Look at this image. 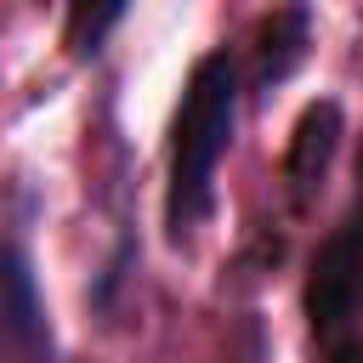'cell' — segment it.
I'll return each mask as SVG.
<instances>
[{
    "label": "cell",
    "mask_w": 363,
    "mask_h": 363,
    "mask_svg": "<svg viewBox=\"0 0 363 363\" xmlns=\"http://www.w3.org/2000/svg\"><path fill=\"white\" fill-rule=\"evenodd\" d=\"M233 119H238V62H233V51H210L193 62L176 125H170L164 227L176 244L216 210V164L233 147Z\"/></svg>",
    "instance_id": "1"
},
{
    "label": "cell",
    "mask_w": 363,
    "mask_h": 363,
    "mask_svg": "<svg viewBox=\"0 0 363 363\" xmlns=\"http://www.w3.org/2000/svg\"><path fill=\"white\" fill-rule=\"evenodd\" d=\"M306 323L323 363H363V199L312 255Z\"/></svg>",
    "instance_id": "2"
},
{
    "label": "cell",
    "mask_w": 363,
    "mask_h": 363,
    "mask_svg": "<svg viewBox=\"0 0 363 363\" xmlns=\"http://www.w3.org/2000/svg\"><path fill=\"white\" fill-rule=\"evenodd\" d=\"M0 363H51L40 284L17 238H0Z\"/></svg>",
    "instance_id": "3"
},
{
    "label": "cell",
    "mask_w": 363,
    "mask_h": 363,
    "mask_svg": "<svg viewBox=\"0 0 363 363\" xmlns=\"http://www.w3.org/2000/svg\"><path fill=\"white\" fill-rule=\"evenodd\" d=\"M335 136H340V108H335V102L306 108V119H301V130H295V159H289V176H295L301 193L323 176V164H329V153H335Z\"/></svg>",
    "instance_id": "4"
},
{
    "label": "cell",
    "mask_w": 363,
    "mask_h": 363,
    "mask_svg": "<svg viewBox=\"0 0 363 363\" xmlns=\"http://www.w3.org/2000/svg\"><path fill=\"white\" fill-rule=\"evenodd\" d=\"M119 17H125V6H96V11H91V6H74V11H68V45H74L79 57H91Z\"/></svg>",
    "instance_id": "5"
}]
</instances>
